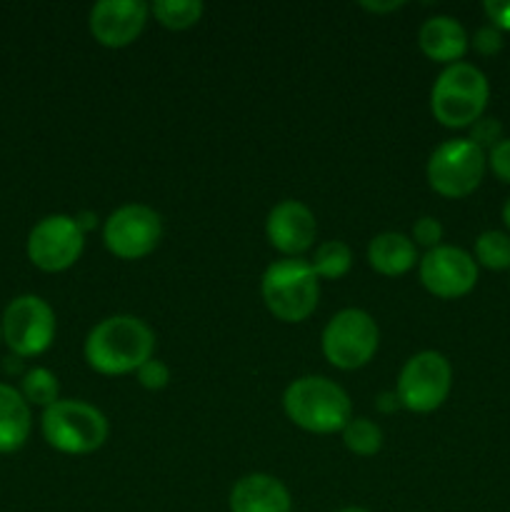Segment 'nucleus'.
I'll return each mask as SVG.
<instances>
[{
	"label": "nucleus",
	"mask_w": 510,
	"mask_h": 512,
	"mask_svg": "<svg viewBox=\"0 0 510 512\" xmlns=\"http://www.w3.org/2000/svg\"><path fill=\"white\" fill-rule=\"evenodd\" d=\"M83 358L105 378L135 375L140 365L155 358V330L138 315H108L85 335Z\"/></svg>",
	"instance_id": "obj_1"
},
{
	"label": "nucleus",
	"mask_w": 510,
	"mask_h": 512,
	"mask_svg": "<svg viewBox=\"0 0 510 512\" xmlns=\"http://www.w3.org/2000/svg\"><path fill=\"white\" fill-rule=\"evenodd\" d=\"M283 413L305 433L335 435L353 418V403L335 380L325 375H303L283 390Z\"/></svg>",
	"instance_id": "obj_2"
},
{
	"label": "nucleus",
	"mask_w": 510,
	"mask_h": 512,
	"mask_svg": "<svg viewBox=\"0 0 510 512\" xmlns=\"http://www.w3.org/2000/svg\"><path fill=\"white\" fill-rule=\"evenodd\" d=\"M488 100L490 83L485 73L463 60L438 73L430 88V113L443 128L465 130L483 118Z\"/></svg>",
	"instance_id": "obj_3"
},
{
	"label": "nucleus",
	"mask_w": 510,
	"mask_h": 512,
	"mask_svg": "<svg viewBox=\"0 0 510 512\" xmlns=\"http://www.w3.org/2000/svg\"><path fill=\"white\" fill-rule=\"evenodd\" d=\"M265 308L280 323H305L320 300V278L305 258H280L260 278Z\"/></svg>",
	"instance_id": "obj_4"
},
{
	"label": "nucleus",
	"mask_w": 510,
	"mask_h": 512,
	"mask_svg": "<svg viewBox=\"0 0 510 512\" xmlns=\"http://www.w3.org/2000/svg\"><path fill=\"white\" fill-rule=\"evenodd\" d=\"M45 443L63 455H90L105 445L110 435L103 410L85 400H58L40 415Z\"/></svg>",
	"instance_id": "obj_5"
},
{
	"label": "nucleus",
	"mask_w": 510,
	"mask_h": 512,
	"mask_svg": "<svg viewBox=\"0 0 510 512\" xmlns=\"http://www.w3.org/2000/svg\"><path fill=\"white\" fill-rule=\"evenodd\" d=\"M380 348V328L363 308H343L325 323L320 350L333 368L360 370L375 358Z\"/></svg>",
	"instance_id": "obj_6"
},
{
	"label": "nucleus",
	"mask_w": 510,
	"mask_h": 512,
	"mask_svg": "<svg viewBox=\"0 0 510 512\" xmlns=\"http://www.w3.org/2000/svg\"><path fill=\"white\" fill-rule=\"evenodd\" d=\"M488 170L485 153L468 138H450L430 153L425 180L440 198L463 200L480 188Z\"/></svg>",
	"instance_id": "obj_7"
},
{
	"label": "nucleus",
	"mask_w": 510,
	"mask_h": 512,
	"mask_svg": "<svg viewBox=\"0 0 510 512\" xmlns=\"http://www.w3.org/2000/svg\"><path fill=\"white\" fill-rule=\"evenodd\" d=\"M453 390V365L438 350H420L410 355L395 380L400 408L415 415H428L443 408Z\"/></svg>",
	"instance_id": "obj_8"
},
{
	"label": "nucleus",
	"mask_w": 510,
	"mask_h": 512,
	"mask_svg": "<svg viewBox=\"0 0 510 512\" xmlns=\"http://www.w3.org/2000/svg\"><path fill=\"white\" fill-rule=\"evenodd\" d=\"M163 240V218L143 203H125L115 208L103 223V245L113 258L133 263L148 258Z\"/></svg>",
	"instance_id": "obj_9"
},
{
	"label": "nucleus",
	"mask_w": 510,
	"mask_h": 512,
	"mask_svg": "<svg viewBox=\"0 0 510 512\" xmlns=\"http://www.w3.org/2000/svg\"><path fill=\"white\" fill-rule=\"evenodd\" d=\"M3 340L18 358H38L53 345L55 330V310L48 300L40 295H18L8 303L3 318Z\"/></svg>",
	"instance_id": "obj_10"
},
{
	"label": "nucleus",
	"mask_w": 510,
	"mask_h": 512,
	"mask_svg": "<svg viewBox=\"0 0 510 512\" xmlns=\"http://www.w3.org/2000/svg\"><path fill=\"white\" fill-rule=\"evenodd\" d=\"M28 260L43 273H65L85 250V233L73 215L53 213L33 225L28 235Z\"/></svg>",
	"instance_id": "obj_11"
},
{
	"label": "nucleus",
	"mask_w": 510,
	"mask_h": 512,
	"mask_svg": "<svg viewBox=\"0 0 510 512\" xmlns=\"http://www.w3.org/2000/svg\"><path fill=\"white\" fill-rule=\"evenodd\" d=\"M480 268L473 255L455 245H438L418 260L423 288L438 300H460L478 285Z\"/></svg>",
	"instance_id": "obj_12"
},
{
	"label": "nucleus",
	"mask_w": 510,
	"mask_h": 512,
	"mask_svg": "<svg viewBox=\"0 0 510 512\" xmlns=\"http://www.w3.org/2000/svg\"><path fill=\"white\" fill-rule=\"evenodd\" d=\"M148 20L145 0H98L88 13V30L103 48L123 50L143 35Z\"/></svg>",
	"instance_id": "obj_13"
},
{
	"label": "nucleus",
	"mask_w": 510,
	"mask_h": 512,
	"mask_svg": "<svg viewBox=\"0 0 510 512\" xmlns=\"http://www.w3.org/2000/svg\"><path fill=\"white\" fill-rule=\"evenodd\" d=\"M265 238L283 258H303L318 238V220L300 200H280L265 218Z\"/></svg>",
	"instance_id": "obj_14"
},
{
	"label": "nucleus",
	"mask_w": 510,
	"mask_h": 512,
	"mask_svg": "<svg viewBox=\"0 0 510 512\" xmlns=\"http://www.w3.org/2000/svg\"><path fill=\"white\" fill-rule=\"evenodd\" d=\"M230 512H293L290 490L270 473H248L230 488Z\"/></svg>",
	"instance_id": "obj_15"
},
{
	"label": "nucleus",
	"mask_w": 510,
	"mask_h": 512,
	"mask_svg": "<svg viewBox=\"0 0 510 512\" xmlns=\"http://www.w3.org/2000/svg\"><path fill=\"white\" fill-rule=\"evenodd\" d=\"M418 48L425 58L448 68L463 63L470 50V35L453 15H430L418 30Z\"/></svg>",
	"instance_id": "obj_16"
},
{
	"label": "nucleus",
	"mask_w": 510,
	"mask_h": 512,
	"mask_svg": "<svg viewBox=\"0 0 510 512\" xmlns=\"http://www.w3.org/2000/svg\"><path fill=\"white\" fill-rule=\"evenodd\" d=\"M365 260H368L370 270H375L383 278H403L418 265L420 258L410 235L385 230L370 240Z\"/></svg>",
	"instance_id": "obj_17"
},
{
	"label": "nucleus",
	"mask_w": 510,
	"mask_h": 512,
	"mask_svg": "<svg viewBox=\"0 0 510 512\" xmlns=\"http://www.w3.org/2000/svg\"><path fill=\"white\" fill-rule=\"evenodd\" d=\"M33 430L30 405L18 388L0 383V453L8 455L23 448Z\"/></svg>",
	"instance_id": "obj_18"
},
{
	"label": "nucleus",
	"mask_w": 510,
	"mask_h": 512,
	"mask_svg": "<svg viewBox=\"0 0 510 512\" xmlns=\"http://www.w3.org/2000/svg\"><path fill=\"white\" fill-rule=\"evenodd\" d=\"M203 13L205 5L200 0H155L150 5V15L155 18V23L163 25L165 30H173V33L198 25Z\"/></svg>",
	"instance_id": "obj_19"
},
{
	"label": "nucleus",
	"mask_w": 510,
	"mask_h": 512,
	"mask_svg": "<svg viewBox=\"0 0 510 512\" xmlns=\"http://www.w3.org/2000/svg\"><path fill=\"white\" fill-rule=\"evenodd\" d=\"M310 265L320 280H343L353 268V250L343 240H325L315 248Z\"/></svg>",
	"instance_id": "obj_20"
},
{
	"label": "nucleus",
	"mask_w": 510,
	"mask_h": 512,
	"mask_svg": "<svg viewBox=\"0 0 510 512\" xmlns=\"http://www.w3.org/2000/svg\"><path fill=\"white\" fill-rule=\"evenodd\" d=\"M340 435H343L345 448L358 458H373L383 450V430L375 420L363 418V415L350 418L348 425L340 430Z\"/></svg>",
	"instance_id": "obj_21"
},
{
	"label": "nucleus",
	"mask_w": 510,
	"mask_h": 512,
	"mask_svg": "<svg viewBox=\"0 0 510 512\" xmlns=\"http://www.w3.org/2000/svg\"><path fill=\"white\" fill-rule=\"evenodd\" d=\"M473 258L478 263V268L493 270H510V233L503 230H485L475 238V250Z\"/></svg>",
	"instance_id": "obj_22"
},
{
	"label": "nucleus",
	"mask_w": 510,
	"mask_h": 512,
	"mask_svg": "<svg viewBox=\"0 0 510 512\" xmlns=\"http://www.w3.org/2000/svg\"><path fill=\"white\" fill-rule=\"evenodd\" d=\"M20 395L28 405H38V408H50L60 400V383L58 375L48 368H30L20 378Z\"/></svg>",
	"instance_id": "obj_23"
},
{
	"label": "nucleus",
	"mask_w": 510,
	"mask_h": 512,
	"mask_svg": "<svg viewBox=\"0 0 510 512\" xmlns=\"http://www.w3.org/2000/svg\"><path fill=\"white\" fill-rule=\"evenodd\" d=\"M443 235V223H440L438 218H433V215L418 218L413 223V230H410V240L415 243V248H425V253L438 248V245H443Z\"/></svg>",
	"instance_id": "obj_24"
},
{
	"label": "nucleus",
	"mask_w": 510,
	"mask_h": 512,
	"mask_svg": "<svg viewBox=\"0 0 510 512\" xmlns=\"http://www.w3.org/2000/svg\"><path fill=\"white\" fill-rule=\"evenodd\" d=\"M468 130H470L468 140H470V143L478 145L483 153H488L490 148H495V145H498L500 140L505 138L503 123H500L498 118H490V115H483V118H480L478 123L470 125Z\"/></svg>",
	"instance_id": "obj_25"
},
{
	"label": "nucleus",
	"mask_w": 510,
	"mask_h": 512,
	"mask_svg": "<svg viewBox=\"0 0 510 512\" xmlns=\"http://www.w3.org/2000/svg\"><path fill=\"white\" fill-rule=\"evenodd\" d=\"M135 378H138L140 388L158 393V390L168 388L170 385V368L163 363V360L150 358L148 363L140 365L138 373H135Z\"/></svg>",
	"instance_id": "obj_26"
},
{
	"label": "nucleus",
	"mask_w": 510,
	"mask_h": 512,
	"mask_svg": "<svg viewBox=\"0 0 510 512\" xmlns=\"http://www.w3.org/2000/svg\"><path fill=\"white\" fill-rule=\"evenodd\" d=\"M470 48L478 55H483V58H493V55H498L503 50V33L498 28H493V25H483L470 38Z\"/></svg>",
	"instance_id": "obj_27"
},
{
	"label": "nucleus",
	"mask_w": 510,
	"mask_h": 512,
	"mask_svg": "<svg viewBox=\"0 0 510 512\" xmlns=\"http://www.w3.org/2000/svg\"><path fill=\"white\" fill-rule=\"evenodd\" d=\"M485 160H488V168L500 183L510 185V138L500 140L495 148H490L485 153Z\"/></svg>",
	"instance_id": "obj_28"
},
{
	"label": "nucleus",
	"mask_w": 510,
	"mask_h": 512,
	"mask_svg": "<svg viewBox=\"0 0 510 512\" xmlns=\"http://www.w3.org/2000/svg\"><path fill=\"white\" fill-rule=\"evenodd\" d=\"M483 13L490 20L488 25L498 28L500 33H510V0H485Z\"/></svg>",
	"instance_id": "obj_29"
},
{
	"label": "nucleus",
	"mask_w": 510,
	"mask_h": 512,
	"mask_svg": "<svg viewBox=\"0 0 510 512\" xmlns=\"http://www.w3.org/2000/svg\"><path fill=\"white\" fill-rule=\"evenodd\" d=\"M375 408H378V413H383V415L395 413V410L400 408L395 390H385V393H380L378 398H375Z\"/></svg>",
	"instance_id": "obj_30"
},
{
	"label": "nucleus",
	"mask_w": 510,
	"mask_h": 512,
	"mask_svg": "<svg viewBox=\"0 0 510 512\" xmlns=\"http://www.w3.org/2000/svg\"><path fill=\"white\" fill-rule=\"evenodd\" d=\"M73 218H75V223H78V228L83 230L85 235H88L90 230L98 228V215H95L93 210H80V213H75Z\"/></svg>",
	"instance_id": "obj_31"
},
{
	"label": "nucleus",
	"mask_w": 510,
	"mask_h": 512,
	"mask_svg": "<svg viewBox=\"0 0 510 512\" xmlns=\"http://www.w3.org/2000/svg\"><path fill=\"white\" fill-rule=\"evenodd\" d=\"M403 5L405 3H398V0H390V3H360V8L375 15H385V13H393V10H400Z\"/></svg>",
	"instance_id": "obj_32"
},
{
	"label": "nucleus",
	"mask_w": 510,
	"mask_h": 512,
	"mask_svg": "<svg viewBox=\"0 0 510 512\" xmlns=\"http://www.w3.org/2000/svg\"><path fill=\"white\" fill-rule=\"evenodd\" d=\"M503 223H505V228H508V233H510V198L505 200V205H503Z\"/></svg>",
	"instance_id": "obj_33"
},
{
	"label": "nucleus",
	"mask_w": 510,
	"mask_h": 512,
	"mask_svg": "<svg viewBox=\"0 0 510 512\" xmlns=\"http://www.w3.org/2000/svg\"><path fill=\"white\" fill-rule=\"evenodd\" d=\"M335 512H373V510H368V508H355V505H350V508H340V510H335Z\"/></svg>",
	"instance_id": "obj_34"
},
{
	"label": "nucleus",
	"mask_w": 510,
	"mask_h": 512,
	"mask_svg": "<svg viewBox=\"0 0 510 512\" xmlns=\"http://www.w3.org/2000/svg\"><path fill=\"white\" fill-rule=\"evenodd\" d=\"M0 340H3V328H0Z\"/></svg>",
	"instance_id": "obj_35"
}]
</instances>
